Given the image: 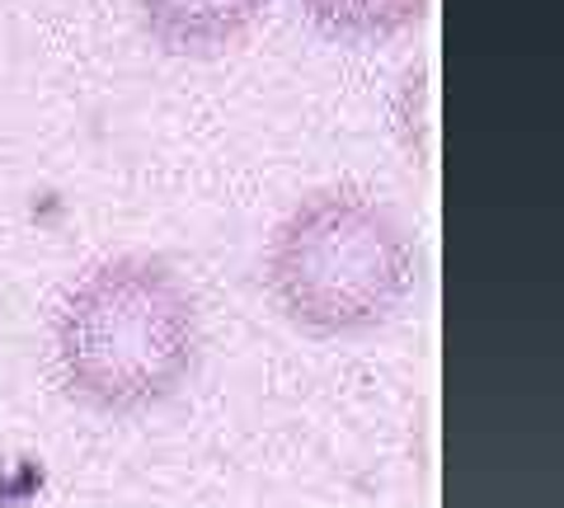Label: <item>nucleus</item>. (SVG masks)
I'll return each mask as SVG.
<instances>
[{
  "mask_svg": "<svg viewBox=\"0 0 564 508\" xmlns=\"http://www.w3.org/2000/svg\"><path fill=\"white\" fill-rule=\"evenodd\" d=\"M62 387L99 414L155 410L198 363V306L165 259H104L52 321Z\"/></svg>",
  "mask_w": 564,
  "mask_h": 508,
  "instance_id": "nucleus-1",
  "label": "nucleus"
},
{
  "mask_svg": "<svg viewBox=\"0 0 564 508\" xmlns=\"http://www.w3.org/2000/svg\"><path fill=\"white\" fill-rule=\"evenodd\" d=\"M263 283L296 329L348 339L395 315L414 283V255L372 194L321 188L273 226Z\"/></svg>",
  "mask_w": 564,
  "mask_h": 508,
  "instance_id": "nucleus-2",
  "label": "nucleus"
},
{
  "mask_svg": "<svg viewBox=\"0 0 564 508\" xmlns=\"http://www.w3.org/2000/svg\"><path fill=\"white\" fill-rule=\"evenodd\" d=\"M269 0H137L141 29L170 57H217L259 24Z\"/></svg>",
  "mask_w": 564,
  "mask_h": 508,
  "instance_id": "nucleus-3",
  "label": "nucleus"
},
{
  "mask_svg": "<svg viewBox=\"0 0 564 508\" xmlns=\"http://www.w3.org/2000/svg\"><path fill=\"white\" fill-rule=\"evenodd\" d=\"M296 6L334 43H386L419 24L429 0H296Z\"/></svg>",
  "mask_w": 564,
  "mask_h": 508,
  "instance_id": "nucleus-4",
  "label": "nucleus"
}]
</instances>
